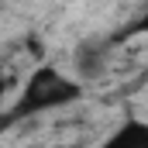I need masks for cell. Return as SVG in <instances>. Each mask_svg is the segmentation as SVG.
<instances>
[{
	"label": "cell",
	"instance_id": "obj_2",
	"mask_svg": "<svg viewBox=\"0 0 148 148\" xmlns=\"http://www.w3.org/2000/svg\"><path fill=\"white\" fill-rule=\"evenodd\" d=\"M107 48L110 41H79L73 52V69L79 79H100L103 69H107Z\"/></svg>",
	"mask_w": 148,
	"mask_h": 148
},
{
	"label": "cell",
	"instance_id": "obj_1",
	"mask_svg": "<svg viewBox=\"0 0 148 148\" xmlns=\"http://www.w3.org/2000/svg\"><path fill=\"white\" fill-rule=\"evenodd\" d=\"M79 93H83L79 79L59 73L55 66H38L35 73L28 76V83L21 86L14 107L7 110V124L35 117V114H45V110H55V107H66V103L79 100Z\"/></svg>",
	"mask_w": 148,
	"mask_h": 148
},
{
	"label": "cell",
	"instance_id": "obj_3",
	"mask_svg": "<svg viewBox=\"0 0 148 148\" xmlns=\"http://www.w3.org/2000/svg\"><path fill=\"white\" fill-rule=\"evenodd\" d=\"M97 148H148V121H138V117L121 121Z\"/></svg>",
	"mask_w": 148,
	"mask_h": 148
},
{
	"label": "cell",
	"instance_id": "obj_5",
	"mask_svg": "<svg viewBox=\"0 0 148 148\" xmlns=\"http://www.w3.org/2000/svg\"><path fill=\"white\" fill-rule=\"evenodd\" d=\"M0 100H3V76H0Z\"/></svg>",
	"mask_w": 148,
	"mask_h": 148
},
{
	"label": "cell",
	"instance_id": "obj_4",
	"mask_svg": "<svg viewBox=\"0 0 148 148\" xmlns=\"http://www.w3.org/2000/svg\"><path fill=\"white\" fill-rule=\"evenodd\" d=\"M127 35H148V14L141 17V21H134V24H131V28H127L121 38H127ZM121 38H117V41H121Z\"/></svg>",
	"mask_w": 148,
	"mask_h": 148
}]
</instances>
